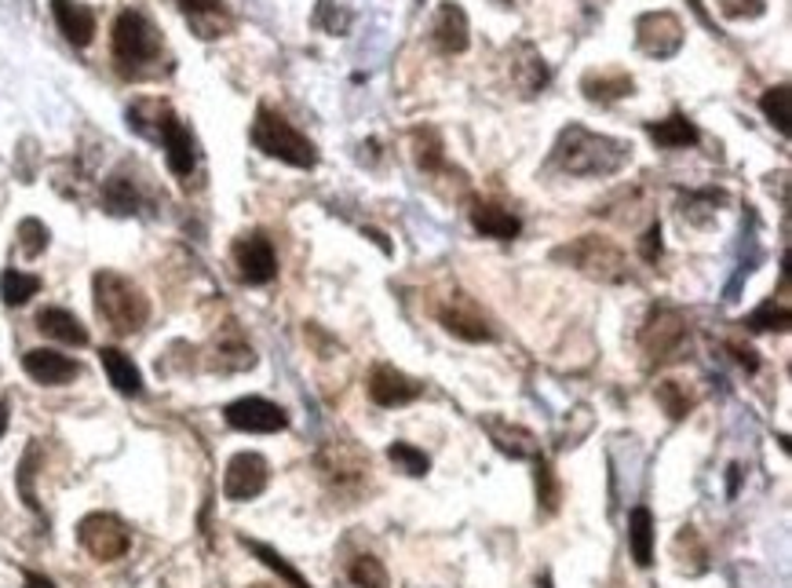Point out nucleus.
Instances as JSON below:
<instances>
[{
  "mask_svg": "<svg viewBox=\"0 0 792 588\" xmlns=\"http://www.w3.org/2000/svg\"><path fill=\"white\" fill-rule=\"evenodd\" d=\"M551 162L570 176H614L631 162V143L599 136L585 125H570L559 132Z\"/></svg>",
  "mask_w": 792,
  "mask_h": 588,
  "instance_id": "obj_1",
  "label": "nucleus"
},
{
  "mask_svg": "<svg viewBox=\"0 0 792 588\" xmlns=\"http://www.w3.org/2000/svg\"><path fill=\"white\" fill-rule=\"evenodd\" d=\"M92 293H95V311L99 318L114 329V333H139L150 318V301L143 296V289L136 282H128L117 271H99L92 278Z\"/></svg>",
  "mask_w": 792,
  "mask_h": 588,
  "instance_id": "obj_2",
  "label": "nucleus"
},
{
  "mask_svg": "<svg viewBox=\"0 0 792 588\" xmlns=\"http://www.w3.org/2000/svg\"><path fill=\"white\" fill-rule=\"evenodd\" d=\"M253 146L264 151L267 157H278V162L293 165V168H315L318 165V151L315 143L285 122L282 114H274L270 106L256 110V122H253Z\"/></svg>",
  "mask_w": 792,
  "mask_h": 588,
  "instance_id": "obj_3",
  "label": "nucleus"
},
{
  "mask_svg": "<svg viewBox=\"0 0 792 588\" xmlns=\"http://www.w3.org/2000/svg\"><path fill=\"white\" fill-rule=\"evenodd\" d=\"M110 44H114V59L122 69H139L146 63H154L162 55V37H157V26L150 23L143 12L136 8H125L122 15L114 18V34H110Z\"/></svg>",
  "mask_w": 792,
  "mask_h": 588,
  "instance_id": "obj_4",
  "label": "nucleus"
},
{
  "mask_svg": "<svg viewBox=\"0 0 792 588\" xmlns=\"http://www.w3.org/2000/svg\"><path fill=\"white\" fill-rule=\"evenodd\" d=\"M555 260H566L570 267H577L580 274L588 278H599V282H625L628 278V260L625 253L606 242V238H596V234H585V238H574L570 245L555 248Z\"/></svg>",
  "mask_w": 792,
  "mask_h": 588,
  "instance_id": "obj_5",
  "label": "nucleus"
},
{
  "mask_svg": "<svg viewBox=\"0 0 792 588\" xmlns=\"http://www.w3.org/2000/svg\"><path fill=\"white\" fill-rule=\"evenodd\" d=\"M687 336H690V325H687L684 311H676V307H654L643 325V333H639V344H643L650 362L665 366L684 355Z\"/></svg>",
  "mask_w": 792,
  "mask_h": 588,
  "instance_id": "obj_6",
  "label": "nucleus"
},
{
  "mask_svg": "<svg viewBox=\"0 0 792 588\" xmlns=\"http://www.w3.org/2000/svg\"><path fill=\"white\" fill-rule=\"evenodd\" d=\"M318 472H322L329 490L358 494L362 490V483L369 480V453L358 450L355 443L336 438V443H325L322 453H318Z\"/></svg>",
  "mask_w": 792,
  "mask_h": 588,
  "instance_id": "obj_7",
  "label": "nucleus"
},
{
  "mask_svg": "<svg viewBox=\"0 0 792 588\" xmlns=\"http://www.w3.org/2000/svg\"><path fill=\"white\" fill-rule=\"evenodd\" d=\"M77 545H81L92 560L114 563V560H122L128 548H132V534H128V526L117 520V515L92 512L77 523Z\"/></svg>",
  "mask_w": 792,
  "mask_h": 588,
  "instance_id": "obj_8",
  "label": "nucleus"
},
{
  "mask_svg": "<svg viewBox=\"0 0 792 588\" xmlns=\"http://www.w3.org/2000/svg\"><path fill=\"white\" fill-rule=\"evenodd\" d=\"M438 322H443V329L449 336L468 341V344H489L497 336L489 315L475 301H471L468 293L446 296V304H438Z\"/></svg>",
  "mask_w": 792,
  "mask_h": 588,
  "instance_id": "obj_9",
  "label": "nucleus"
},
{
  "mask_svg": "<svg viewBox=\"0 0 792 588\" xmlns=\"http://www.w3.org/2000/svg\"><path fill=\"white\" fill-rule=\"evenodd\" d=\"M223 421L234 427V432H248V435H274L289 427V413L270 398L259 395H245L238 402H230L223 410Z\"/></svg>",
  "mask_w": 792,
  "mask_h": 588,
  "instance_id": "obj_10",
  "label": "nucleus"
},
{
  "mask_svg": "<svg viewBox=\"0 0 792 588\" xmlns=\"http://www.w3.org/2000/svg\"><path fill=\"white\" fill-rule=\"evenodd\" d=\"M267 483H270L267 457H259L253 450H242L227 461V472H223V497L227 501H238V504L253 501V497H259L267 490Z\"/></svg>",
  "mask_w": 792,
  "mask_h": 588,
  "instance_id": "obj_11",
  "label": "nucleus"
},
{
  "mask_svg": "<svg viewBox=\"0 0 792 588\" xmlns=\"http://www.w3.org/2000/svg\"><path fill=\"white\" fill-rule=\"evenodd\" d=\"M636 48L650 59H672L684 48V23L672 12H647L636 18Z\"/></svg>",
  "mask_w": 792,
  "mask_h": 588,
  "instance_id": "obj_12",
  "label": "nucleus"
},
{
  "mask_svg": "<svg viewBox=\"0 0 792 588\" xmlns=\"http://www.w3.org/2000/svg\"><path fill=\"white\" fill-rule=\"evenodd\" d=\"M234 267L248 285H267L278 278V253L264 231L242 234L234 242Z\"/></svg>",
  "mask_w": 792,
  "mask_h": 588,
  "instance_id": "obj_13",
  "label": "nucleus"
},
{
  "mask_svg": "<svg viewBox=\"0 0 792 588\" xmlns=\"http://www.w3.org/2000/svg\"><path fill=\"white\" fill-rule=\"evenodd\" d=\"M366 392H369V398H373L376 406H384V410H398V406L417 402V398L424 395V384H420L417 376L403 373L398 366L380 362V366L369 370Z\"/></svg>",
  "mask_w": 792,
  "mask_h": 588,
  "instance_id": "obj_14",
  "label": "nucleus"
},
{
  "mask_svg": "<svg viewBox=\"0 0 792 588\" xmlns=\"http://www.w3.org/2000/svg\"><path fill=\"white\" fill-rule=\"evenodd\" d=\"M154 136L162 139L165 146V162H168V172L173 176H190L197 165V151H194V136L187 132V125L179 122L173 110H162V117H157V128Z\"/></svg>",
  "mask_w": 792,
  "mask_h": 588,
  "instance_id": "obj_15",
  "label": "nucleus"
},
{
  "mask_svg": "<svg viewBox=\"0 0 792 588\" xmlns=\"http://www.w3.org/2000/svg\"><path fill=\"white\" fill-rule=\"evenodd\" d=\"M23 370L41 387H63L81 376V362L63 351H52V347H34V351L23 355Z\"/></svg>",
  "mask_w": 792,
  "mask_h": 588,
  "instance_id": "obj_16",
  "label": "nucleus"
},
{
  "mask_svg": "<svg viewBox=\"0 0 792 588\" xmlns=\"http://www.w3.org/2000/svg\"><path fill=\"white\" fill-rule=\"evenodd\" d=\"M431 41H435V48L443 55L468 52V44H471V23H468V12L457 4V0H443V4H438L435 26H431Z\"/></svg>",
  "mask_w": 792,
  "mask_h": 588,
  "instance_id": "obj_17",
  "label": "nucleus"
},
{
  "mask_svg": "<svg viewBox=\"0 0 792 588\" xmlns=\"http://www.w3.org/2000/svg\"><path fill=\"white\" fill-rule=\"evenodd\" d=\"M52 15L59 34L74 48H88L95 41V12L81 0H52Z\"/></svg>",
  "mask_w": 792,
  "mask_h": 588,
  "instance_id": "obj_18",
  "label": "nucleus"
},
{
  "mask_svg": "<svg viewBox=\"0 0 792 588\" xmlns=\"http://www.w3.org/2000/svg\"><path fill=\"white\" fill-rule=\"evenodd\" d=\"M471 227L483 238H494V242H511V238L523 234V219L494 202H471Z\"/></svg>",
  "mask_w": 792,
  "mask_h": 588,
  "instance_id": "obj_19",
  "label": "nucleus"
},
{
  "mask_svg": "<svg viewBox=\"0 0 792 588\" xmlns=\"http://www.w3.org/2000/svg\"><path fill=\"white\" fill-rule=\"evenodd\" d=\"M580 92H585L588 103H617V99H625L636 92V81L625 74V69H588L585 77H580Z\"/></svg>",
  "mask_w": 792,
  "mask_h": 588,
  "instance_id": "obj_20",
  "label": "nucleus"
},
{
  "mask_svg": "<svg viewBox=\"0 0 792 588\" xmlns=\"http://www.w3.org/2000/svg\"><path fill=\"white\" fill-rule=\"evenodd\" d=\"M176 8L190 18L197 37H223L230 29V12L223 0H176Z\"/></svg>",
  "mask_w": 792,
  "mask_h": 588,
  "instance_id": "obj_21",
  "label": "nucleus"
},
{
  "mask_svg": "<svg viewBox=\"0 0 792 588\" xmlns=\"http://www.w3.org/2000/svg\"><path fill=\"white\" fill-rule=\"evenodd\" d=\"M37 329H41L44 336H52V341L66 344V347H85L88 344V329L81 325V318L74 311H66V307H44L41 315H37Z\"/></svg>",
  "mask_w": 792,
  "mask_h": 588,
  "instance_id": "obj_22",
  "label": "nucleus"
},
{
  "mask_svg": "<svg viewBox=\"0 0 792 588\" xmlns=\"http://www.w3.org/2000/svg\"><path fill=\"white\" fill-rule=\"evenodd\" d=\"M647 136L654 139L661 151H687V146H694L701 139L698 125L687 114H672L665 122H647Z\"/></svg>",
  "mask_w": 792,
  "mask_h": 588,
  "instance_id": "obj_23",
  "label": "nucleus"
},
{
  "mask_svg": "<svg viewBox=\"0 0 792 588\" xmlns=\"http://www.w3.org/2000/svg\"><path fill=\"white\" fill-rule=\"evenodd\" d=\"M628 552L636 566L654 563V512L647 504H636L628 512Z\"/></svg>",
  "mask_w": 792,
  "mask_h": 588,
  "instance_id": "obj_24",
  "label": "nucleus"
},
{
  "mask_svg": "<svg viewBox=\"0 0 792 588\" xmlns=\"http://www.w3.org/2000/svg\"><path fill=\"white\" fill-rule=\"evenodd\" d=\"M99 362H103L110 384H114L122 395L136 398L143 392V373H139V366L122 351V347H103V351H99Z\"/></svg>",
  "mask_w": 792,
  "mask_h": 588,
  "instance_id": "obj_25",
  "label": "nucleus"
},
{
  "mask_svg": "<svg viewBox=\"0 0 792 588\" xmlns=\"http://www.w3.org/2000/svg\"><path fill=\"white\" fill-rule=\"evenodd\" d=\"M413 157L420 172H446V143L431 125L413 128Z\"/></svg>",
  "mask_w": 792,
  "mask_h": 588,
  "instance_id": "obj_26",
  "label": "nucleus"
},
{
  "mask_svg": "<svg viewBox=\"0 0 792 588\" xmlns=\"http://www.w3.org/2000/svg\"><path fill=\"white\" fill-rule=\"evenodd\" d=\"M489 427V438L497 443V450L500 453H508V457H515V461H526V457H537V446H534V435L523 432V427H515V424H504V421H486Z\"/></svg>",
  "mask_w": 792,
  "mask_h": 588,
  "instance_id": "obj_27",
  "label": "nucleus"
},
{
  "mask_svg": "<svg viewBox=\"0 0 792 588\" xmlns=\"http://www.w3.org/2000/svg\"><path fill=\"white\" fill-rule=\"evenodd\" d=\"M213 370H219V373H238V370H253L256 366V355H253V347H248L242 336L238 333H230V336H223V341L216 344V358L213 362Z\"/></svg>",
  "mask_w": 792,
  "mask_h": 588,
  "instance_id": "obj_28",
  "label": "nucleus"
},
{
  "mask_svg": "<svg viewBox=\"0 0 792 588\" xmlns=\"http://www.w3.org/2000/svg\"><path fill=\"white\" fill-rule=\"evenodd\" d=\"M41 293V278L37 274H26V271H15V267H8L4 274H0V301L8 307H23L29 296Z\"/></svg>",
  "mask_w": 792,
  "mask_h": 588,
  "instance_id": "obj_29",
  "label": "nucleus"
},
{
  "mask_svg": "<svg viewBox=\"0 0 792 588\" xmlns=\"http://www.w3.org/2000/svg\"><path fill=\"white\" fill-rule=\"evenodd\" d=\"M347 581L355 588H391L387 566L380 563L373 552H362L347 563Z\"/></svg>",
  "mask_w": 792,
  "mask_h": 588,
  "instance_id": "obj_30",
  "label": "nucleus"
},
{
  "mask_svg": "<svg viewBox=\"0 0 792 588\" xmlns=\"http://www.w3.org/2000/svg\"><path fill=\"white\" fill-rule=\"evenodd\" d=\"M242 545L248 548V552L256 555L259 563H264V566H270V571H274L278 577H282V581H285L289 588H310V581H307V577L299 574L296 566H289V563H285L282 555H278V552H274V548H270V545H264V541H253V537H242Z\"/></svg>",
  "mask_w": 792,
  "mask_h": 588,
  "instance_id": "obj_31",
  "label": "nucleus"
},
{
  "mask_svg": "<svg viewBox=\"0 0 792 588\" xmlns=\"http://www.w3.org/2000/svg\"><path fill=\"white\" fill-rule=\"evenodd\" d=\"M103 205L114 216H132L139 208V191H136L132 179H128V176H110L106 187H103Z\"/></svg>",
  "mask_w": 792,
  "mask_h": 588,
  "instance_id": "obj_32",
  "label": "nucleus"
},
{
  "mask_svg": "<svg viewBox=\"0 0 792 588\" xmlns=\"http://www.w3.org/2000/svg\"><path fill=\"white\" fill-rule=\"evenodd\" d=\"M654 398L672 421H684V417H690V410H694V402H698V398L687 392V384H679V381H661L654 387Z\"/></svg>",
  "mask_w": 792,
  "mask_h": 588,
  "instance_id": "obj_33",
  "label": "nucleus"
},
{
  "mask_svg": "<svg viewBox=\"0 0 792 588\" xmlns=\"http://www.w3.org/2000/svg\"><path fill=\"white\" fill-rule=\"evenodd\" d=\"M523 55L526 59H519L515 63V81H519V88H523V95H537L540 88L548 85V66H545V59H540L537 52H534V44H526L523 41Z\"/></svg>",
  "mask_w": 792,
  "mask_h": 588,
  "instance_id": "obj_34",
  "label": "nucleus"
},
{
  "mask_svg": "<svg viewBox=\"0 0 792 588\" xmlns=\"http://www.w3.org/2000/svg\"><path fill=\"white\" fill-rule=\"evenodd\" d=\"M387 461L395 464L403 475H413V480H424L427 468H431L427 453H424V450H417L413 443H391V446H387Z\"/></svg>",
  "mask_w": 792,
  "mask_h": 588,
  "instance_id": "obj_35",
  "label": "nucleus"
},
{
  "mask_svg": "<svg viewBox=\"0 0 792 588\" xmlns=\"http://www.w3.org/2000/svg\"><path fill=\"white\" fill-rule=\"evenodd\" d=\"M537 504L545 508V515H555L563 504V483L555 480V468L545 457H537Z\"/></svg>",
  "mask_w": 792,
  "mask_h": 588,
  "instance_id": "obj_36",
  "label": "nucleus"
},
{
  "mask_svg": "<svg viewBox=\"0 0 792 588\" xmlns=\"http://www.w3.org/2000/svg\"><path fill=\"white\" fill-rule=\"evenodd\" d=\"M789 103H792V92H789V85L767 88V92L759 95V110H764V117H767L770 125L778 128L781 136H789Z\"/></svg>",
  "mask_w": 792,
  "mask_h": 588,
  "instance_id": "obj_37",
  "label": "nucleus"
},
{
  "mask_svg": "<svg viewBox=\"0 0 792 588\" xmlns=\"http://www.w3.org/2000/svg\"><path fill=\"white\" fill-rule=\"evenodd\" d=\"M792 322V315H789V304H775V301H767V304H759L756 311H752L745 322V329H752V333H767V329H778V333H785Z\"/></svg>",
  "mask_w": 792,
  "mask_h": 588,
  "instance_id": "obj_38",
  "label": "nucleus"
},
{
  "mask_svg": "<svg viewBox=\"0 0 792 588\" xmlns=\"http://www.w3.org/2000/svg\"><path fill=\"white\" fill-rule=\"evenodd\" d=\"M48 242H52V231H48L41 219L26 216L23 223H18V245H23V256H29V260H37V256L48 248Z\"/></svg>",
  "mask_w": 792,
  "mask_h": 588,
  "instance_id": "obj_39",
  "label": "nucleus"
},
{
  "mask_svg": "<svg viewBox=\"0 0 792 588\" xmlns=\"http://www.w3.org/2000/svg\"><path fill=\"white\" fill-rule=\"evenodd\" d=\"M719 12L727 18H759L767 12L764 0H719Z\"/></svg>",
  "mask_w": 792,
  "mask_h": 588,
  "instance_id": "obj_40",
  "label": "nucleus"
},
{
  "mask_svg": "<svg viewBox=\"0 0 792 588\" xmlns=\"http://www.w3.org/2000/svg\"><path fill=\"white\" fill-rule=\"evenodd\" d=\"M639 256H643L647 264H657L661 260V223H657V219L647 227L643 238H639Z\"/></svg>",
  "mask_w": 792,
  "mask_h": 588,
  "instance_id": "obj_41",
  "label": "nucleus"
},
{
  "mask_svg": "<svg viewBox=\"0 0 792 588\" xmlns=\"http://www.w3.org/2000/svg\"><path fill=\"white\" fill-rule=\"evenodd\" d=\"M730 351H734V358L741 366H745L749 373H756L759 370V358H756V351H752V347H745V344H730Z\"/></svg>",
  "mask_w": 792,
  "mask_h": 588,
  "instance_id": "obj_42",
  "label": "nucleus"
},
{
  "mask_svg": "<svg viewBox=\"0 0 792 588\" xmlns=\"http://www.w3.org/2000/svg\"><path fill=\"white\" fill-rule=\"evenodd\" d=\"M26 588H55V581L44 574H37V571H26Z\"/></svg>",
  "mask_w": 792,
  "mask_h": 588,
  "instance_id": "obj_43",
  "label": "nucleus"
},
{
  "mask_svg": "<svg viewBox=\"0 0 792 588\" xmlns=\"http://www.w3.org/2000/svg\"><path fill=\"white\" fill-rule=\"evenodd\" d=\"M8 413H12V402H8V398H0V435L8 432Z\"/></svg>",
  "mask_w": 792,
  "mask_h": 588,
  "instance_id": "obj_44",
  "label": "nucleus"
},
{
  "mask_svg": "<svg viewBox=\"0 0 792 588\" xmlns=\"http://www.w3.org/2000/svg\"><path fill=\"white\" fill-rule=\"evenodd\" d=\"M366 238H373V242L380 245V248H384V253L391 256V245H387V238L384 234H380V231H373V227H366Z\"/></svg>",
  "mask_w": 792,
  "mask_h": 588,
  "instance_id": "obj_45",
  "label": "nucleus"
},
{
  "mask_svg": "<svg viewBox=\"0 0 792 588\" xmlns=\"http://www.w3.org/2000/svg\"><path fill=\"white\" fill-rule=\"evenodd\" d=\"M738 480H741V468H738V464H730V490H727L730 497L738 494Z\"/></svg>",
  "mask_w": 792,
  "mask_h": 588,
  "instance_id": "obj_46",
  "label": "nucleus"
},
{
  "mask_svg": "<svg viewBox=\"0 0 792 588\" xmlns=\"http://www.w3.org/2000/svg\"><path fill=\"white\" fill-rule=\"evenodd\" d=\"M537 588H551V577H548V574L540 577V581H537Z\"/></svg>",
  "mask_w": 792,
  "mask_h": 588,
  "instance_id": "obj_47",
  "label": "nucleus"
},
{
  "mask_svg": "<svg viewBox=\"0 0 792 588\" xmlns=\"http://www.w3.org/2000/svg\"><path fill=\"white\" fill-rule=\"evenodd\" d=\"M248 588H274V585H248Z\"/></svg>",
  "mask_w": 792,
  "mask_h": 588,
  "instance_id": "obj_48",
  "label": "nucleus"
},
{
  "mask_svg": "<svg viewBox=\"0 0 792 588\" xmlns=\"http://www.w3.org/2000/svg\"><path fill=\"white\" fill-rule=\"evenodd\" d=\"M497 4H511V0H497Z\"/></svg>",
  "mask_w": 792,
  "mask_h": 588,
  "instance_id": "obj_49",
  "label": "nucleus"
}]
</instances>
